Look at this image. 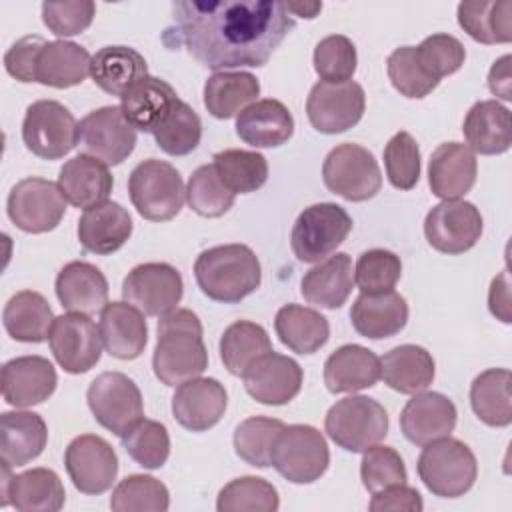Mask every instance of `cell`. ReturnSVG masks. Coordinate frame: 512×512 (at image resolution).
I'll list each match as a JSON object with an SVG mask.
<instances>
[{"instance_id":"1","label":"cell","mask_w":512,"mask_h":512,"mask_svg":"<svg viewBox=\"0 0 512 512\" xmlns=\"http://www.w3.org/2000/svg\"><path fill=\"white\" fill-rule=\"evenodd\" d=\"M174 32L206 68L264 66L294 18L278 0H176Z\"/></svg>"},{"instance_id":"2","label":"cell","mask_w":512,"mask_h":512,"mask_svg":"<svg viewBox=\"0 0 512 512\" xmlns=\"http://www.w3.org/2000/svg\"><path fill=\"white\" fill-rule=\"evenodd\" d=\"M152 368L156 378L166 386L198 378L208 368L202 324L192 310L176 308L160 316Z\"/></svg>"},{"instance_id":"3","label":"cell","mask_w":512,"mask_h":512,"mask_svg":"<svg viewBox=\"0 0 512 512\" xmlns=\"http://www.w3.org/2000/svg\"><path fill=\"white\" fill-rule=\"evenodd\" d=\"M194 276L210 300L236 304L256 292L262 282V268L246 244H222L196 258Z\"/></svg>"},{"instance_id":"4","label":"cell","mask_w":512,"mask_h":512,"mask_svg":"<svg viewBox=\"0 0 512 512\" xmlns=\"http://www.w3.org/2000/svg\"><path fill=\"white\" fill-rule=\"evenodd\" d=\"M416 470L422 484L440 498L464 496L478 476L474 452L450 436L426 444Z\"/></svg>"},{"instance_id":"5","label":"cell","mask_w":512,"mask_h":512,"mask_svg":"<svg viewBox=\"0 0 512 512\" xmlns=\"http://www.w3.org/2000/svg\"><path fill=\"white\" fill-rule=\"evenodd\" d=\"M128 194L138 214L152 222L172 220L186 200L180 172L170 162L156 158L140 162L130 172Z\"/></svg>"},{"instance_id":"6","label":"cell","mask_w":512,"mask_h":512,"mask_svg":"<svg viewBox=\"0 0 512 512\" xmlns=\"http://www.w3.org/2000/svg\"><path fill=\"white\" fill-rule=\"evenodd\" d=\"M328 438L348 452H364L388 434V414L370 396H348L326 412Z\"/></svg>"},{"instance_id":"7","label":"cell","mask_w":512,"mask_h":512,"mask_svg":"<svg viewBox=\"0 0 512 512\" xmlns=\"http://www.w3.org/2000/svg\"><path fill=\"white\" fill-rule=\"evenodd\" d=\"M270 464L292 484L316 482L330 464L326 438L308 424L284 426L274 442Z\"/></svg>"},{"instance_id":"8","label":"cell","mask_w":512,"mask_h":512,"mask_svg":"<svg viewBox=\"0 0 512 512\" xmlns=\"http://www.w3.org/2000/svg\"><path fill=\"white\" fill-rule=\"evenodd\" d=\"M350 230L352 218L342 206L334 202L312 204L298 214L292 226L294 256L306 264L320 262L346 240Z\"/></svg>"},{"instance_id":"9","label":"cell","mask_w":512,"mask_h":512,"mask_svg":"<svg viewBox=\"0 0 512 512\" xmlns=\"http://www.w3.org/2000/svg\"><path fill=\"white\" fill-rule=\"evenodd\" d=\"M322 180L330 192L350 202L370 200L382 186V174L374 154L352 142L328 152L322 164Z\"/></svg>"},{"instance_id":"10","label":"cell","mask_w":512,"mask_h":512,"mask_svg":"<svg viewBox=\"0 0 512 512\" xmlns=\"http://www.w3.org/2000/svg\"><path fill=\"white\" fill-rule=\"evenodd\" d=\"M94 420L116 436H124L144 418L140 388L122 372H102L86 390Z\"/></svg>"},{"instance_id":"11","label":"cell","mask_w":512,"mask_h":512,"mask_svg":"<svg viewBox=\"0 0 512 512\" xmlns=\"http://www.w3.org/2000/svg\"><path fill=\"white\" fill-rule=\"evenodd\" d=\"M22 140L34 156L58 160L78 144V122L58 100H36L26 108Z\"/></svg>"},{"instance_id":"12","label":"cell","mask_w":512,"mask_h":512,"mask_svg":"<svg viewBox=\"0 0 512 512\" xmlns=\"http://www.w3.org/2000/svg\"><path fill=\"white\" fill-rule=\"evenodd\" d=\"M6 212L16 228L30 234H42L60 224L66 212V198L58 184L30 176L10 190Z\"/></svg>"},{"instance_id":"13","label":"cell","mask_w":512,"mask_h":512,"mask_svg":"<svg viewBox=\"0 0 512 512\" xmlns=\"http://www.w3.org/2000/svg\"><path fill=\"white\" fill-rule=\"evenodd\" d=\"M364 88L354 82H316L306 100L310 124L322 134H340L356 126L364 114Z\"/></svg>"},{"instance_id":"14","label":"cell","mask_w":512,"mask_h":512,"mask_svg":"<svg viewBox=\"0 0 512 512\" xmlns=\"http://www.w3.org/2000/svg\"><path fill=\"white\" fill-rule=\"evenodd\" d=\"M78 144L84 154L106 166L122 164L136 146V128L126 120L120 106L92 110L78 122Z\"/></svg>"},{"instance_id":"15","label":"cell","mask_w":512,"mask_h":512,"mask_svg":"<svg viewBox=\"0 0 512 512\" xmlns=\"http://www.w3.org/2000/svg\"><path fill=\"white\" fill-rule=\"evenodd\" d=\"M182 292L184 282L180 272L166 262L138 264L122 282L124 300L146 316H164L176 310Z\"/></svg>"},{"instance_id":"16","label":"cell","mask_w":512,"mask_h":512,"mask_svg":"<svg viewBox=\"0 0 512 512\" xmlns=\"http://www.w3.org/2000/svg\"><path fill=\"white\" fill-rule=\"evenodd\" d=\"M482 214L466 200H442L424 220L428 244L442 254H462L476 246L482 236Z\"/></svg>"},{"instance_id":"17","label":"cell","mask_w":512,"mask_h":512,"mask_svg":"<svg viewBox=\"0 0 512 512\" xmlns=\"http://www.w3.org/2000/svg\"><path fill=\"white\" fill-rule=\"evenodd\" d=\"M50 350L68 374H84L92 370L102 356L100 328L88 314H62L54 318L48 334Z\"/></svg>"},{"instance_id":"18","label":"cell","mask_w":512,"mask_h":512,"mask_svg":"<svg viewBox=\"0 0 512 512\" xmlns=\"http://www.w3.org/2000/svg\"><path fill=\"white\" fill-rule=\"evenodd\" d=\"M64 466L76 490L82 494H102L116 480L118 456L102 436L80 434L68 444Z\"/></svg>"},{"instance_id":"19","label":"cell","mask_w":512,"mask_h":512,"mask_svg":"<svg viewBox=\"0 0 512 512\" xmlns=\"http://www.w3.org/2000/svg\"><path fill=\"white\" fill-rule=\"evenodd\" d=\"M242 380L246 392L256 402L266 406H282L298 396L304 372L294 358L272 350L260 356L242 374Z\"/></svg>"},{"instance_id":"20","label":"cell","mask_w":512,"mask_h":512,"mask_svg":"<svg viewBox=\"0 0 512 512\" xmlns=\"http://www.w3.org/2000/svg\"><path fill=\"white\" fill-rule=\"evenodd\" d=\"M228 404V394L216 378H192L178 384L172 396V416L174 420L190 430L204 432L216 426Z\"/></svg>"},{"instance_id":"21","label":"cell","mask_w":512,"mask_h":512,"mask_svg":"<svg viewBox=\"0 0 512 512\" xmlns=\"http://www.w3.org/2000/svg\"><path fill=\"white\" fill-rule=\"evenodd\" d=\"M456 406L440 392H418L400 412V430L404 438L416 446L450 436L456 426Z\"/></svg>"},{"instance_id":"22","label":"cell","mask_w":512,"mask_h":512,"mask_svg":"<svg viewBox=\"0 0 512 512\" xmlns=\"http://www.w3.org/2000/svg\"><path fill=\"white\" fill-rule=\"evenodd\" d=\"M58 378L44 356H18L2 366V398L16 408L42 404L56 390Z\"/></svg>"},{"instance_id":"23","label":"cell","mask_w":512,"mask_h":512,"mask_svg":"<svg viewBox=\"0 0 512 512\" xmlns=\"http://www.w3.org/2000/svg\"><path fill=\"white\" fill-rule=\"evenodd\" d=\"M476 154L462 142L440 144L428 162V184L434 196L454 200L470 192L476 182Z\"/></svg>"},{"instance_id":"24","label":"cell","mask_w":512,"mask_h":512,"mask_svg":"<svg viewBox=\"0 0 512 512\" xmlns=\"http://www.w3.org/2000/svg\"><path fill=\"white\" fill-rule=\"evenodd\" d=\"M100 336L106 352L120 360L138 358L148 342L144 312L130 302H108L100 310Z\"/></svg>"},{"instance_id":"25","label":"cell","mask_w":512,"mask_h":512,"mask_svg":"<svg viewBox=\"0 0 512 512\" xmlns=\"http://www.w3.org/2000/svg\"><path fill=\"white\" fill-rule=\"evenodd\" d=\"M354 330L370 340L390 338L408 322V304L396 290L364 294L354 300L350 310Z\"/></svg>"},{"instance_id":"26","label":"cell","mask_w":512,"mask_h":512,"mask_svg":"<svg viewBox=\"0 0 512 512\" xmlns=\"http://www.w3.org/2000/svg\"><path fill=\"white\" fill-rule=\"evenodd\" d=\"M56 296L60 304L78 314H94L108 304V280L90 262L72 260L56 276Z\"/></svg>"},{"instance_id":"27","label":"cell","mask_w":512,"mask_h":512,"mask_svg":"<svg viewBox=\"0 0 512 512\" xmlns=\"http://www.w3.org/2000/svg\"><path fill=\"white\" fill-rule=\"evenodd\" d=\"M380 380V358L360 344H344L324 362V384L332 394L372 388Z\"/></svg>"},{"instance_id":"28","label":"cell","mask_w":512,"mask_h":512,"mask_svg":"<svg viewBox=\"0 0 512 512\" xmlns=\"http://www.w3.org/2000/svg\"><path fill=\"white\" fill-rule=\"evenodd\" d=\"M132 234V218L118 202H102L86 208L78 220V240L84 250L112 254L120 250Z\"/></svg>"},{"instance_id":"29","label":"cell","mask_w":512,"mask_h":512,"mask_svg":"<svg viewBox=\"0 0 512 512\" xmlns=\"http://www.w3.org/2000/svg\"><path fill=\"white\" fill-rule=\"evenodd\" d=\"M294 118L290 110L274 98L256 100L236 118V134L254 148H276L292 138Z\"/></svg>"},{"instance_id":"30","label":"cell","mask_w":512,"mask_h":512,"mask_svg":"<svg viewBox=\"0 0 512 512\" xmlns=\"http://www.w3.org/2000/svg\"><path fill=\"white\" fill-rule=\"evenodd\" d=\"M58 186L66 202L86 210L106 202L112 192L114 178L104 162L88 154H78L60 168Z\"/></svg>"},{"instance_id":"31","label":"cell","mask_w":512,"mask_h":512,"mask_svg":"<svg viewBox=\"0 0 512 512\" xmlns=\"http://www.w3.org/2000/svg\"><path fill=\"white\" fill-rule=\"evenodd\" d=\"M462 132L472 152L484 156L504 154L512 144L510 110L498 100H480L468 110Z\"/></svg>"},{"instance_id":"32","label":"cell","mask_w":512,"mask_h":512,"mask_svg":"<svg viewBox=\"0 0 512 512\" xmlns=\"http://www.w3.org/2000/svg\"><path fill=\"white\" fill-rule=\"evenodd\" d=\"M352 286V258L346 252H336L334 256L320 260L304 274L300 292L308 304L336 310L348 300Z\"/></svg>"},{"instance_id":"33","label":"cell","mask_w":512,"mask_h":512,"mask_svg":"<svg viewBox=\"0 0 512 512\" xmlns=\"http://www.w3.org/2000/svg\"><path fill=\"white\" fill-rule=\"evenodd\" d=\"M46 440L48 428L40 414L14 410L0 416V456L12 468L38 458Z\"/></svg>"},{"instance_id":"34","label":"cell","mask_w":512,"mask_h":512,"mask_svg":"<svg viewBox=\"0 0 512 512\" xmlns=\"http://www.w3.org/2000/svg\"><path fill=\"white\" fill-rule=\"evenodd\" d=\"M432 354L416 344H402L380 358V378L400 394H418L434 380Z\"/></svg>"},{"instance_id":"35","label":"cell","mask_w":512,"mask_h":512,"mask_svg":"<svg viewBox=\"0 0 512 512\" xmlns=\"http://www.w3.org/2000/svg\"><path fill=\"white\" fill-rule=\"evenodd\" d=\"M92 56L70 40L46 42L36 60V82L52 88H70L84 82L90 74Z\"/></svg>"},{"instance_id":"36","label":"cell","mask_w":512,"mask_h":512,"mask_svg":"<svg viewBox=\"0 0 512 512\" xmlns=\"http://www.w3.org/2000/svg\"><path fill=\"white\" fill-rule=\"evenodd\" d=\"M90 76L112 96H124L138 80L148 76L144 56L130 46H104L92 56Z\"/></svg>"},{"instance_id":"37","label":"cell","mask_w":512,"mask_h":512,"mask_svg":"<svg viewBox=\"0 0 512 512\" xmlns=\"http://www.w3.org/2000/svg\"><path fill=\"white\" fill-rule=\"evenodd\" d=\"M176 100L178 94L166 80L148 74L122 96L120 110L136 130L152 134Z\"/></svg>"},{"instance_id":"38","label":"cell","mask_w":512,"mask_h":512,"mask_svg":"<svg viewBox=\"0 0 512 512\" xmlns=\"http://www.w3.org/2000/svg\"><path fill=\"white\" fill-rule=\"evenodd\" d=\"M274 330L280 342L296 354H314L330 338L328 320L314 308L286 304L276 312Z\"/></svg>"},{"instance_id":"39","label":"cell","mask_w":512,"mask_h":512,"mask_svg":"<svg viewBox=\"0 0 512 512\" xmlns=\"http://www.w3.org/2000/svg\"><path fill=\"white\" fill-rule=\"evenodd\" d=\"M2 322L10 338L38 344L48 338L54 314L42 294L34 290H20L6 302Z\"/></svg>"},{"instance_id":"40","label":"cell","mask_w":512,"mask_h":512,"mask_svg":"<svg viewBox=\"0 0 512 512\" xmlns=\"http://www.w3.org/2000/svg\"><path fill=\"white\" fill-rule=\"evenodd\" d=\"M260 82L250 72H216L204 84V106L220 120L240 114L256 102Z\"/></svg>"},{"instance_id":"41","label":"cell","mask_w":512,"mask_h":512,"mask_svg":"<svg viewBox=\"0 0 512 512\" xmlns=\"http://www.w3.org/2000/svg\"><path fill=\"white\" fill-rule=\"evenodd\" d=\"M10 504L20 512H58L66 492L60 476L50 468H32L12 476Z\"/></svg>"},{"instance_id":"42","label":"cell","mask_w":512,"mask_h":512,"mask_svg":"<svg viewBox=\"0 0 512 512\" xmlns=\"http://www.w3.org/2000/svg\"><path fill=\"white\" fill-rule=\"evenodd\" d=\"M510 370L488 368L480 372L470 386V406L478 420L488 426L504 428L512 422V396H510Z\"/></svg>"},{"instance_id":"43","label":"cell","mask_w":512,"mask_h":512,"mask_svg":"<svg viewBox=\"0 0 512 512\" xmlns=\"http://www.w3.org/2000/svg\"><path fill=\"white\" fill-rule=\"evenodd\" d=\"M458 24L476 42L506 44L512 40V2H460Z\"/></svg>"},{"instance_id":"44","label":"cell","mask_w":512,"mask_h":512,"mask_svg":"<svg viewBox=\"0 0 512 512\" xmlns=\"http://www.w3.org/2000/svg\"><path fill=\"white\" fill-rule=\"evenodd\" d=\"M272 352L268 332L250 320L230 324L220 338V358L232 376H240L264 354Z\"/></svg>"},{"instance_id":"45","label":"cell","mask_w":512,"mask_h":512,"mask_svg":"<svg viewBox=\"0 0 512 512\" xmlns=\"http://www.w3.org/2000/svg\"><path fill=\"white\" fill-rule=\"evenodd\" d=\"M152 136L160 150L170 156H186L200 144L202 122L196 110L184 100H176L172 108L164 114Z\"/></svg>"},{"instance_id":"46","label":"cell","mask_w":512,"mask_h":512,"mask_svg":"<svg viewBox=\"0 0 512 512\" xmlns=\"http://www.w3.org/2000/svg\"><path fill=\"white\" fill-rule=\"evenodd\" d=\"M212 160L220 178L234 194L256 192L268 180V162L256 150L228 148L216 152Z\"/></svg>"},{"instance_id":"47","label":"cell","mask_w":512,"mask_h":512,"mask_svg":"<svg viewBox=\"0 0 512 512\" xmlns=\"http://www.w3.org/2000/svg\"><path fill=\"white\" fill-rule=\"evenodd\" d=\"M278 490L264 478L240 476L230 480L216 500L218 512H276Z\"/></svg>"},{"instance_id":"48","label":"cell","mask_w":512,"mask_h":512,"mask_svg":"<svg viewBox=\"0 0 512 512\" xmlns=\"http://www.w3.org/2000/svg\"><path fill=\"white\" fill-rule=\"evenodd\" d=\"M286 424L278 418L252 416L240 422L234 430V450L250 466L268 468L272 448Z\"/></svg>"},{"instance_id":"49","label":"cell","mask_w":512,"mask_h":512,"mask_svg":"<svg viewBox=\"0 0 512 512\" xmlns=\"http://www.w3.org/2000/svg\"><path fill=\"white\" fill-rule=\"evenodd\" d=\"M234 198L236 194L224 184L214 164L198 166L186 186L188 206L204 218H218L226 214L232 208Z\"/></svg>"},{"instance_id":"50","label":"cell","mask_w":512,"mask_h":512,"mask_svg":"<svg viewBox=\"0 0 512 512\" xmlns=\"http://www.w3.org/2000/svg\"><path fill=\"white\" fill-rule=\"evenodd\" d=\"M170 506L168 488L148 474H130L118 482L110 496L114 512H164Z\"/></svg>"},{"instance_id":"51","label":"cell","mask_w":512,"mask_h":512,"mask_svg":"<svg viewBox=\"0 0 512 512\" xmlns=\"http://www.w3.org/2000/svg\"><path fill=\"white\" fill-rule=\"evenodd\" d=\"M126 454L142 468H162L170 456V436L162 422L140 420L130 432L122 436Z\"/></svg>"},{"instance_id":"52","label":"cell","mask_w":512,"mask_h":512,"mask_svg":"<svg viewBox=\"0 0 512 512\" xmlns=\"http://www.w3.org/2000/svg\"><path fill=\"white\" fill-rule=\"evenodd\" d=\"M402 274L400 256L384 248H372L358 256L354 268V282L364 294L386 292L396 286Z\"/></svg>"},{"instance_id":"53","label":"cell","mask_w":512,"mask_h":512,"mask_svg":"<svg viewBox=\"0 0 512 512\" xmlns=\"http://www.w3.org/2000/svg\"><path fill=\"white\" fill-rule=\"evenodd\" d=\"M314 70L324 82H346L356 72V46L344 34H330L314 48Z\"/></svg>"},{"instance_id":"54","label":"cell","mask_w":512,"mask_h":512,"mask_svg":"<svg viewBox=\"0 0 512 512\" xmlns=\"http://www.w3.org/2000/svg\"><path fill=\"white\" fill-rule=\"evenodd\" d=\"M386 70L392 86L406 98H424L438 86V82L422 68L416 56V46L396 48L386 60Z\"/></svg>"},{"instance_id":"55","label":"cell","mask_w":512,"mask_h":512,"mask_svg":"<svg viewBox=\"0 0 512 512\" xmlns=\"http://www.w3.org/2000/svg\"><path fill=\"white\" fill-rule=\"evenodd\" d=\"M360 478L370 494H376L394 484H406V466L402 456L392 446H370L360 462Z\"/></svg>"},{"instance_id":"56","label":"cell","mask_w":512,"mask_h":512,"mask_svg":"<svg viewBox=\"0 0 512 512\" xmlns=\"http://www.w3.org/2000/svg\"><path fill=\"white\" fill-rule=\"evenodd\" d=\"M384 166L390 184L398 190H412L420 178V148L412 134L396 132L384 148Z\"/></svg>"},{"instance_id":"57","label":"cell","mask_w":512,"mask_h":512,"mask_svg":"<svg viewBox=\"0 0 512 512\" xmlns=\"http://www.w3.org/2000/svg\"><path fill=\"white\" fill-rule=\"evenodd\" d=\"M416 56L422 68L426 70V74L432 76L436 82H440L444 76H450L462 68L466 50L458 38L438 32V34L426 36L416 46Z\"/></svg>"},{"instance_id":"58","label":"cell","mask_w":512,"mask_h":512,"mask_svg":"<svg viewBox=\"0 0 512 512\" xmlns=\"http://www.w3.org/2000/svg\"><path fill=\"white\" fill-rule=\"evenodd\" d=\"M96 14V4L90 0H64L44 2L42 20L56 36H74L84 32Z\"/></svg>"},{"instance_id":"59","label":"cell","mask_w":512,"mask_h":512,"mask_svg":"<svg viewBox=\"0 0 512 512\" xmlns=\"http://www.w3.org/2000/svg\"><path fill=\"white\" fill-rule=\"evenodd\" d=\"M46 40L42 36H24L4 54L6 72L20 82H36V60Z\"/></svg>"},{"instance_id":"60","label":"cell","mask_w":512,"mask_h":512,"mask_svg":"<svg viewBox=\"0 0 512 512\" xmlns=\"http://www.w3.org/2000/svg\"><path fill=\"white\" fill-rule=\"evenodd\" d=\"M368 508L372 512H420L424 508V502L416 488L406 484H394L372 494Z\"/></svg>"},{"instance_id":"61","label":"cell","mask_w":512,"mask_h":512,"mask_svg":"<svg viewBox=\"0 0 512 512\" xmlns=\"http://www.w3.org/2000/svg\"><path fill=\"white\" fill-rule=\"evenodd\" d=\"M510 276L508 270H502L490 284L488 292V308L490 312L504 324L512 322V312H510Z\"/></svg>"},{"instance_id":"62","label":"cell","mask_w":512,"mask_h":512,"mask_svg":"<svg viewBox=\"0 0 512 512\" xmlns=\"http://www.w3.org/2000/svg\"><path fill=\"white\" fill-rule=\"evenodd\" d=\"M510 54H504L498 58L490 72H488V88L494 96H500L502 100H512V78H510Z\"/></svg>"},{"instance_id":"63","label":"cell","mask_w":512,"mask_h":512,"mask_svg":"<svg viewBox=\"0 0 512 512\" xmlns=\"http://www.w3.org/2000/svg\"><path fill=\"white\" fill-rule=\"evenodd\" d=\"M288 14L302 18H316L322 10V2H284Z\"/></svg>"},{"instance_id":"64","label":"cell","mask_w":512,"mask_h":512,"mask_svg":"<svg viewBox=\"0 0 512 512\" xmlns=\"http://www.w3.org/2000/svg\"><path fill=\"white\" fill-rule=\"evenodd\" d=\"M10 468H12L10 464L2 462V470H0V506H2V508L10 504L8 492H10V482H12V476H14Z\"/></svg>"}]
</instances>
